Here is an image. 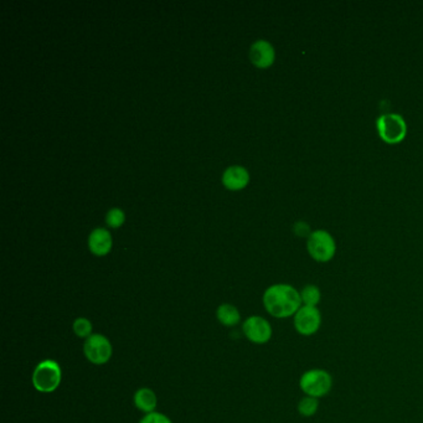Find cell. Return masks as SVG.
<instances>
[{
	"instance_id": "obj_13",
	"label": "cell",
	"mask_w": 423,
	"mask_h": 423,
	"mask_svg": "<svg viewBox=\"0 0 423 423\" xmlns=\"http://www.w3.org/2000/svg\"><path fill=\"white\" fill-rule=\"evenodd\" d=\"M216 318L223 327H228V328L236 327L241 322L239 308L230 303H223L217 308Z\"/></svg>"
},
{
	"instance_id": "obj_6",
	"label": "cell",
	"mask_w": 423,
	"mask_h": 423,
	"mask_svg": "<svg viewBox=\"0 0 423 423\" xmlns=\"http://www.w3.org/2000/svg\"><path fill=\"white\" fill-rule=\"evenodd\" d=\"M84 354L91 364L97 366L106 365L113 355V346L106 335L94 333L84 340Z\"/></svg>"
},
{
	"instance_id": "obj_17",
	"label": "cell",
	"mask_w": 423,
	"mask_h": 423,
	"mask_svg": "<svg viewBox=\"0 0 423 423\" xmlns=\"http://www.w3.org/2000/svg\"><path fill=\"white\" fill-rule=\"evenodd\" d=\"M124 220H126V215H124V212H123L121 209H118V207L112 209V210H110L108 214H107L106 223L107 225L111 226V228H119V226H122Z\"/></svg>"
},
{
	"instance_id": "obj_10",
	"label": "cell",
	"mask_w": 423,
	"mask_h": 423,
	"mask_svg": "<svg viewBox=\"0 0 423 423\" xmlns=\"http://www.w3.org/2000/svg\"><path fill=\"white\" fill-rule=\"evenodd\" d=\"M89 251L96 256H106L112 250V235L106 228H95L89 237Z\"/></svg>"
},
{
	"instance_id": "obj_7",
	"label": "cell",
	"mask_w": 423,
	"mask_h": 423,
	"mask_svg": "<svg viewBox=\"0 0 423 423\" xmlns=\"http://www.w3.org/2000/svg\"><path fill=\"white\" fill-rule=\"evenodd\" d=\"M323 316L318 306H302L293 317L295 332L302 336H313L322 328Z\"/></svg>"
},
{
	"instance_id": "obj_9",
	"label": "cell",
	"mask_w": 423,
	"mask_h": 423,
	"mask_svg": "<svg viewBox=\"0 0 423 423\" xmlns=\"http://www.w3.org/2000/svg\"><path fill=\"white\" fill-rule=\"evenodd\" d=\"M250 60L258 68H268L276 60V51L267 40H257L250 49Z\"/></svg>"
},
{
	"instance_id": "obj_4",
	"label": "cell",
	"mask_w": 423,
	"mask_h": 423,
	"mask_svg": "<svg viewBox=\"0 0 423 423\" xmlns=\"http://www.w3.org/2000/svg\"><path fill=\"white\" fill-rule=\"evenodd\" d=\"M376 131L386 144H400L406 138L407 123L399 113H385L376 119Z\"/></svg>"
},
{
	"instance_id": "obj_1",
	"label": "cell",
	"mask_w": 423,
	"mask_h": 423,
	"mask_svg": "<svg viewBox=\"0 0 423 423\" xmlns=\"http://www.w3.org/2000/svg\"><path fill=\"white\" fill-rule=\"evenodd\" d=\"M262 303L265 311L276 319L293 318L303 306L301 292L288 283L269 285L263 293Z\"/></svg>"
},
{
	"instance_id": "obj_14",
	"label": "cell",
	"mask_w": 423,
	"mask_h": 423,
	"mask_svg": "<svg viewBox=\"0 0 423 423\" xmlns=\"http://www.w3.org/2000/svg\"><path fill=\"white\" fill-rule=\"evenodd\" d=\"M299 292L303 306H318L323 298L322 290L317 284H306Z\"/></svg>"
},
{
	"instance_id": "obj_18",
	"label": "cell",
	"mask_w": 423,
	"mask_h": 423,
	"mask_svg": "<svg viewBox=\"0 0 423 423\" xmlns=\"http://www.w3.org/2000/svg\"><path fill=\"white\" fill-rule=\"evenodd\" d=\"M140 423H173L170 418L168 417L167 415L162 413H151L144 415Z\"/></svg>"
},
{
	"instance_id": "obj_19",
	"label": "cell",
	"mask_w": 423,
	"mask_h": 423,
	"mask_svg": "<svg viewBox=\"0 0 423 423\" xmlns=\"http://www.w3.org/2000/svg\"><path fill=\"white\" fill-rule=\"evenodd\" d=\"M295 235H298V236H301V237H309V235L312 234L313 231H311V228H309V225L306 223H303V221H299V223H297L295 225Z\"/></svg>"
},
{
	"instance_id": "obj_5",
	"label": "cell",
	"mask_w": 423,
	"mask_h": 423,
	"mask_svg": "<svg viewBox=\"0 0 423 423\" xmlns=\"http://www.w3.org/2000/svg\"><path fill=\"white\" fill-rule=\"evenodd\" d=\"M306 251L313 261L328 263L336 255V242L328 231L316 230L306 239Z\"/></svg>"
},
{
	"instance_id": "obj_11",
	"label": "cell",
	"mask_w": 423,
	"mask_h": 423,
	"mask_svg": "<svg viewBox=\"0 0 423 423\" xmlns=\"http://www.w3.org/2000/svg\"><path fill=\"white\" fill-rule=\"evenodd\" d=\"M223 183L230 190L244 189L250 183V174L244 167H230L223 173Z\"/></svg>"
},
{
	"instance_id": "obj_2",
	"label": "cell",
	"mask_w": 423,
	"mask_h": 423,
	"mask_svg": "<svg viewBox=\"0 0 423 423\" xmlns=\"http://www.w3.org/2000/svg\"><path fill=\"white\" fill-rule=\"evenodd\" d=\"M298 385L304 396H311L320 400L332 392L334 380L328 370L314 368L302 373Z\"/></svg>"
},
{
	"instance_id": "obj_8",
	"label": "cell",
	"mask_w": 423,
	"mask_h": 423,
	"mask_svg": "<svg viewBox=\"0 0 423 423\" xmlns=\"http://www.w3.org/2000/svg\"><path fill=\"white\" fill-rule=\"evenodd\" d=\"M242 333L252 344L265 346L272 339V324L261 316H251L242 323Z\"/></svg>"
},
{
	"instance_id": "obj_3",
	"label": "cell",
	"mask_w": 423,
	"mask_h": 423,
	"mask_svg": "<svg viewBox=\"0 0 423 423\" xmlns=\"http://www.w3.org/2000/svg\"><path fill=\"white\" fill-rule=\"evenodd\" d=\"M61 381V366L56 360L45 359L34 369L31 383L38 392L51 394L59 389Z\"/></svg>"
},
{
	"instance_id": "obj_15",
	"label": "cell",
	"mask_w": 423,
	"mask_h": 423,
	"mask_svg": "<svg viewBox=\"0 0 423 423\" xmlns=\"http://www.w3.org/2000/svg\"><path fill=\"white\" fill-rule=\"evenodd\" d=\"M319 407L320 402L318 399L311 396H303L297 405V411L302 417L311 418L317 415Z\"/></svg>"
},
{
	"instance_id": "obj_12",
	"label": "cell",
	"mask_w": 423,
	"mask_h": 423,
	"mask_svg": "<svg viewBox=\"0 0 423 423\" xmlns=\"http://www.w3.org/2000/svg\"><path fill=\"white\" fill-rule=\"evenodd\" d=\"M133 402L134 406L147 415V413H156L158 397H156V392L149 387H142L135 391Z\"/></svg>"
},
{
	"instance_id": "obj_16",
	"label": "cell",
	"mask_w": 423,
	"mask_h": 423,
	"mask_svg": "<svg viewBox=\"0 0 423 423\" xmlns=\"http://www.w3.org/2000/svg\"><path fill=\"white\" fill-rule=\"evenodd\" d=\"M73 330L77 338L86 340L94 334V325L87 318L78 317L73 320Z\"/></svg>"
}]
</instances>
